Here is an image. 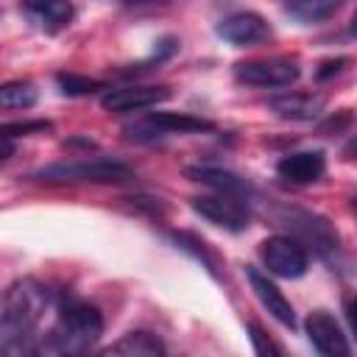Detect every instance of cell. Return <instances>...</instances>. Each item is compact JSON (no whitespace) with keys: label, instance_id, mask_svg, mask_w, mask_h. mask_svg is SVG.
<instances>
[{"label":"cell","instance_id":"obj_1","mask_svg":"<svg viewBox=\"0 0 357 357\" xmlns=\"http://www.w3.org/2000/svg\"><path fill=\"white\" fill-rule=\"evenodd\" d=\"M50 304V290L36 279H17L8 284L0 307V351L8 357L36 354V329Z\"/></svg>","mask_w":357,"mask_h":357},{"label":"cell","instance_id":"obj_2","mask_svg":"<svg viewBox=\"0 0 357 357\" xmlns=\"http://www.w3.org/2000/svg\"><path fill=\"white\" fill-rule=\"evenodd\" d=\"M103 335V315L95 304H86L81 298H73L61 293L56 298V324L39 335L36 354H84L89 351Z\"/></svg>","mask_w":357,"mask_h":357},{"label":"cell","instance_id":"obj_3","mask_svg":"<svg viewBox=\"0 0 357 357\" xmlns=\"http://www.w3.org/2000/svg\"><path fill=\"white\" fill-rule=\"evenodd\" d=\"M39 181L67 184V181H92V184H123L134 178V170L117 159H73V162H53L33 173Z\"/></svg>","mask_w":357,"mask_h":357},{"label":"cell","instance_id":"obj_4","mask_svg":"<svg viewBox=\"0 0 357 357\" xmlns=\"http://www.w3.org/2000/svg\"><path fill=\"white\" fill-rule=\"evenodd\" d=\"M201 131H215L212 120L187 114V112H153L142 123L126 126V137L134 142H151L156 137H170V134H201Z\"/></svg>","mask_w":357,"mask_h":357},{"label":"cell","instance_id":"obj_5","mask_svg":"<svg viewBox=\"0 0 357 357\" xmlns=\"http://www.w3.org/2000/svg\"><path fill=\"white\" fill-rule=\"evenodd\" d=\"M234 78L245 86H259V89H282L290 86L301 78V70L293 59H251V61H237L234 64Z\"/></svg>","mask_w":357,"mask_h":357},{"label":"cell","instance_id":"obj_6","mask_svg":"<svg viewBox=\"0 0 357 357\" xmlns=\"http://www.w3.org/2000/svg\"><path fill=\"white\" fill-rule=\"evenodd\" d=\"M259 257L268 268V273L282 276V279H298L307 273L310 268V257L307 248L296 240V237H284V234H273L259 245Z\"/></svg>","mask_w":357,"mask_h":357},{"label":"cell","instance_id":"obj_7","mask_svg":"<svg viewBox=\"0 0 357 357\" xmlns=\"http://www.w3.org/2000/svg\"><path fill=\"white\" fill-rule=\"evenodd\" d=\"M190 206L195 215L206 218L209 223L226 229V231H243L248 229V220H251V212L245 206L243 198L237 195H198V198H190Z\"/></svg>","mask_w":357,"mask_h":357},{"label":"cell","instance_id":"obj_8","mask_svg":"<svg viewBox=\"0 0 357 357\" xmlns=\"http://www.w3.org/2000/svg\"><path fill=\"white\" fill-rule=\"evenodd\" d=\"M304 329H307L310 343H312L321 354H326V357H346V354L351 351V346H349V340H346L340 324H337L326 310L310 312L307 321H304Z\"/></svg>","mask_w":357,"mask_h":357},{"label":"cell","instance_id":"obj_9","mask_svg":"<svg viewBox=\"0 0 357 357\" xmlns=\"http://www.w3.org/2000/svg\"><path fill=\"white\" fill-rule=\"evenodd\" d=\"M218 36L226 39L229 45H237V47H245V45H259V42H268L271 39V25L254 14V11H237V14H229L226 20L218 22Z\"/></svg>","mask_w":357,"mask_h":357},{"label":"cell","instance_id":"obj_10","mask_svg":"<svg viewBox=\"0 0 357 357\" xmlns=\"http://www.w3.org/2000/svg\"><path fill=\"white\" fill-rule=\"evenodd\" d=\"M170 98L167 86H120V89H106L100 95V106L106 112H139V109H151L162 100Z\"/></svg>","mask_w":357,"mask_h":357},{"label":"cell","instance_id":"obj_11","mask_svg":"<svg viewBox=\"0 0 357 357\" xmlns=\"http://www.w3.org/2000/svg\"><path fill=\"white\" fill-rule=\"evenodd\" d=\"M245 279L254 290V296L259 298V304L287 329H296V312H293V304L287 301V296L268 279V273H262L259 268L254 265H245Z\"/></svg>","mask_w":357,"mask_h":357},{"label":"cell","instance_id":"obj_12","mask_svg":"<svg viewBox=\"0 0 357 357\" xmlns=\"http://www.w3.org/2000/svg\"><path fill=\"white\" fill-rule=\"evenodd\" d=\"M284 218H287V226H293L307 243H312L321 257H329L332 251H337V234L321 215L290 209V212H284Z\"/></svg>","mask_w":357,"mask_h":357},{"label":"cell","instance_id":"obj_13","mask_svg":"<svg viewBox=\"0 0 357 357\" xmlns=\"http://www.w3.org/2000/svg\"><path fill=\"white\" fill-rule=\"evenodd\" d=\"M326 170V156L321 151H296L276 162V173L290 184H310L318 181Z\"/></svg>","mask_w":357,"mask_h":357},{"label":"cell","instance_id":"obj_14","mask_svg":"<svg viewBox=\"0 0 357 357\" xmlns=\"http://www.w3.org/2000/svg\"><path fill=\"white\" fill-rule=\"evenodd\" d=\"M20 8L42 31H61L75 14L70 0H22Z\"/></svg>","mask_w":357,"mask_h":357},{"label":"cell","instance_id":"obj_15","mask_svg":"<svg viewBox=\"0 0 357 357\" xmlns=\"http://www.w3.org/2000/svg\"><path fill=\"white\" fill-rule=\"evenodd\" d=\"M187 176L192 181H201V184H209L215 187L218 192H226V195H237V198H245L251 192V184L240 176H234L231 170H223V167H209V165H198V167H187Z\"/></svg>","mask_w":357,"mask_h":357},{"label":"cell","instance_id":"obj_16","mask_svg":"<svg viewBox=\"0 0 357 357\" xmlns=\"http://www.w3.org/2000/svg\"><path fill=\"white\" fill-rule=\"evenodd\" d=\"M271 109L279 117H284V120H315L324 112V98L321 95H298V92H290V95L271 98Z\"/></svg>","mask_w":357,"mask_h":357},{"label":"cell","instance_id":"obj_17","mask_svg":"<svg viewBox=\"0 0 357 357\" xmlns=\"http://www.w3.org/2000/svg\"><path fill=\"white\" fill-rule=\"evenodd\" d=\"M165 343L151 332H128L117 343H112L103 354H126V357H159L165 354Z\"/></svg>","mask_w":357,"mask_h":357},{"label":"cell","instance_id":"obj_18","mask_svg":"<svg viewBox=\"0 0 357 357\" xmlns=\"http://www.w3.org/2000/svg\"><path fill=\"white\" fill-rule=\"evenodd\" d=\"M340 6H343V0H287V3H284L287 14H290L296 22H301V25L324 22V20H329Z\"/></svg>","mask_w":357,"mask_h":357},{"label":"cell","instance_id":"obj_19","mask_svg":"<svg viewBox=\"0 0 357 357\" xmlns=\"http://www.w3.org/2000/svg\"><path fill=\"white\" fill-rule=\"evenodd\" d=\"M173 243H176L181 251L192 254V257H195V259H198V262H201L212 276H218V257L206 248V243H204V240H198V237H195V234H190V231H176V234H173Z\"/></svg>","mask_w":357,"mask_h":357},{"label":"cell","instance_id":"obj_20","mask_svg":"<svg viewBox=\"0 0 357 357\" xmlns=\"http://www.w3.org/2000/svg\"><path fill=\"white\" fill-rule=\"evenodd\" d=\"M0 103L6 109H31L36 103V86L31 81H11L0 89Z\"/></svg>","mask_w":357,"mask_h":357},{"label":"cell","instance_id":"obj_21","mask_svg":"<svg viewBox=\"0 0 357 357\" xmlns=\"http://www.w3.org/2000/svg\"><path fill=\"white\" fill-rule=\"evenodd\" d=\"M56 81H59V89H61L64 95H70V98L92 95V92H98V89H106L103 81H98V78H86V75H75V73H59Z\"/></svg>","mask_w":357,"mask_h":357},{"label":"cell","instance_id":"obj_22","mask_svg":"<svg viewBox=\"0 0 357 357\" xmlns=\"http://www.w3.org/2000/svg\"><path fill=\"white\" fill-rule=\"evenodd\" d=\"M176 50H178V39H176V36H162L159 42H153V53H151V59H148L145 64H139V67L162 64V61L173 59V56H176Z\"/></svg>","mask_w":357,"mask_h":357},{"label":"cell","instance_id":"obj_23","mask_svg":"<svg viewBox=\"0 0 357 357\" xmlns=\"http://www.w3.org/2000/svg\"><path fill=\"white\" fill-rule=\"evenodd\" d=\"M50 123L47 120H25V123H6L3 126V137H28V134H36V131H47Z\"/></svg>","mask_w":357,"mask_h":357},{"label":"cell","instance_id":"obj_24","mask_svg":"<svg viewBox=\"0 0 357 357\" xmlns=\"http://www.w3.org/2000/svg\"><path fill=\"white\" fill-rule=\"evenodd\" d=\"M248 337H251V343H254V351L257 354H282V349L262 332V326L259 324H248Z\"/></svg>","mask_w":357,"mask_h":357},{"label":"cell","instance_id":"obj_25","mask_svg":"<svg viewBox=\"0 0 357 357\" xmlns=\"http://www.w3.org/2000/svg\"><path fill=\"white\" fill-rule=\"evenodd\" d=\"M346 61H349V59H329V61H324V64H321V70L315 73V78H318V81H326L329 75H335V73H340Z\"/></svg>","mask_w":357,"mask_h":357},{"label":"cell","instance_id":"obj_26","mask_svg":"<svg viewBox=\"0 0 357 357\" xmlns=\"http://www.w3.org/2000/svg\"><path fill=\"white\" fill-rule=\"evenodd\" d=\"M343 312H346V321H349L351 332L357 335V296H346L343 298Z\"/></svg>","mask_w":357,"mask_h":357},{"label":"cell","instance_id":"obj_27","mask_svg":"<svg viewBox=\"0 0 357 357\" xmlns=\"http://www.w3.org/2000/svg\"><path fill=\"white\" fill-rule=\"evenodd\" d=\"M349 120H351V117H349V112H340V117H337V120H335V117H329L326 123H321V134H326V131H332V128L337 131V128L349 126Z\"/></svg>","mask_w":357,"mask_h":357},{"label":"cell","instance_id":"obj_28","mask_svg":"<svg viewBox=\"0 0 357 357\" xmlns=\"http://www.w3.org/2000/svg\"><path fill=\"white\" fill-rule=\"evenodd\" d=\"M64 145H67V148H75V145H78V148H95L92 139H67Z\"/></svg>","mask_w":357,"mask_h":357},{"label":"cell","instance_id":"obj_29","mask_svg":"<svg viewBox=\"0 0 357 357\" xmlns=\"http://www.w3.org/2000/svg\"><path fill=\"white\" fill-rule=\"evenodd\" d=\"M343 153H346L349 159H357V137H354V139L346 145V151H343Z\"/></svg>","mask_w":357,"mask_h":357},{"label":"cell","instance_id":"obj_30","mask_svg":"<svg viewBox=\"0 0 357 357\" xmlns=\"http://www.w3.org/2000/svg\"><path fill=\"white\" fill-rule=\"evenodd\" d=\"M349 31H351V36H357V14L351 17V22H349Z\"/></svg>","mask_w":357,"mask_h":357},{"label":"cell","instance_id":"obj_31","mask_svg":"<svg viewBox=\"0 0 357 357\" xmlns=\"http://www.w3.org/2000/svg\"><path fill=\"white\" fill-rule=\"evenodd\" d=\"M351 209H354V212H357V195H354V198H351Z\"/></svg>","mask_w":357,"mask_h":357},{"label":"cell","instance_id":"obj_32","mask_svg":"<svg viewBox=\"0 0 357 357\" xmlns=\"http://www.w3.org/2000/svg\"><path fill=\"white\" fill-rule=\"evenodd\" d=\"M123 3H151V0H123Z\"/></svg>","mask_w":357,"mask_h":357}]
</instances>
